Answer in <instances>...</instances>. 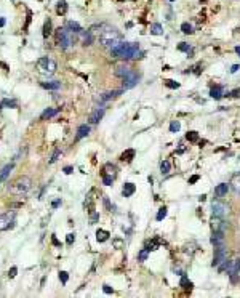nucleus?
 I'll list each match as a JSON object with an SVG mask.
<instances>
[{
  "label": "nucleus",
  "mask_w": 240,
  "mask_h": 298,
  "mask_svg": "<svg viewBox=\"0 0 240 298\" xmlns=\"http://www.w3.org/2000/svg\"><path fill=\"white\" fill-rule=\"evenodd\" d=\"M75 32H72L67 27H59L56 31V39H58V45L63 50H69L72 45L75 43Z\"/></svg>",
  "instance_id": "nucleus-4"
},
{
  "label": "nucleus",
  "mask_w": 240,
  "mask_h": 298,
  "mask_svg": "<svg viewBox=\"0 0 240 298\" xmlns=\"http://www.w3.org/2000/svg\"><path fill=\"white\" fill-rule=\"evenodd\" d=\"M15 168V164H8V165H5L2 170H0V181H5L8 176H10V173H12V170Z\"/></svg>",
  "instance_id": "nucleus-19"
},
{
  "label": "nucleus",
  "mask_w": 240,
  "mask_h": 298,
  "mask_svg": "<svg viewBox=\"0 0 240 298\" xmlns=\"http://www.w3.org/2000/svg\"><path fill=\"white\" fill-rule=\"evenodd\" d=\"M181 31L184 34H192V26L189 24V22H182V24H181Z\"/></svg>",
  "instance_id": "nucleus-36"
},
{
  "label": "nucleus",
  "mask_w": 240,
  "mask_h": 298,
  "mask_svg": "<svg viewBox=\"0 0 240 298\" xmlns=\"http://www.w3.org/2000/svg\"><path fill=\"white\" fill-rule=\"evenodd\" d=\"M50 34H51V21H45V26H43V37H48Z\"/></svg>",
  "instance_id": "nucleus-29"
},
{
  "label": "nucleus",
  "mask_w": 240,
  "mask_h": 298,
  "mask_svg": "<svg viewBox=\"0 0 240 298\" xmlns=\"http://www.w3.org/2000/svg\"><path fill=\"white\" fill-rule=\"evenodd\" d=\"M165 85L168 88H179V83L175 82V80H165Z\"/></svg>",
  "instance_id": "nucleus-41"
},
{
  "label": "nucleus",
  "mask_w": 240,
  "mask_h": 298,
  "mask_svg": "<svg viewBox=\"0 0 240 298\" xmlns=\"http://www.w3.org/2000/svg\"><path fill=\"white\" fill-rule=\"evenodd\" d=\"M66 10H67V7H66V0H61V2L58 3V8H56L58 15H64Z\"/></svg>",
  "instance_id": "nucleus-32"
},
{
  "label": "nucleus",
  "mask_w": 240,
  "mask_h": 298,
  "mask_svg": "<svg viewBox=\"0 0 240 298\" xmlns=\"http://www.w3.org/2000/svg\"><path fill=\"white\" fill-rule=\"evenodd\" d=\"M179 128H181V123L178 122V120H173L171 123H170V132H179Z\"/></svg>",
  "instance_id": "nucleus-34"
},
{
  "label": "nucleus",
  "mask_w": 240,
  "mask_h": 298,
  "mask_svg": "<svg viewBox=\"0 0 240 298\" xmlns=\"http://www.w3.org/2000/svg\"><path fill=\"white\" fill-rule=\"evenodd\" d=\"M99 220V213H96V212H93V210H90V223L91 224H94Z\"/></svg>",
  "instance_id": "nucleus-38"
},
{
  "label": "nucleus",
  "mask_w": 240,
  "mask_h": 298,
  "mask_svg": "<svg viewBox=\"0 0 240 298\" xmlns=\"http://www.w3.org/2000/svg\"><path fill=\"white\" fill-rule=\"evenodd\" d=\"M59 205H61V200H59V199H56V200L53 202V209H58Z\"/></svg>",
  "instance_id": "nucleus-47"
},
{
  "label": "nucleus",
  "mask_w": 240,
  "mask_h": 298,
  "mask_svg": "<svg viewBox=\"0 0 240 298\" xmlns=\"http://www.w3.org/2000/svg\"><path fill=\"white\" fill-rule=\"evenodd\" d=\"M98 40L99 43L106 48H110L112 50L114 47H117L120 42H122V34L117 27L110 26V24H101L98 26Z\"/></svg>",
  "instance_id": "nucleus-1"
},
{
  "label": "nucleus",
  "mask_w": 240,
  "mask_h": 298,
  "mask_svg": "<svg viewBox=\"0 0 240 298\" xmlns=\"http://www.w3.org/2000/svg\"><path fill=\"white\" fill-rule=\"evenodd\" d=\"M16 273H18V268H16V266H13V268L8 271V276H10V277H15V276H16Z\"/></svg>",
  "instance_id": "nucleus-44"
},
{
  "label": "nucleus",
  "mask_w": 240,
  "mask_h": 298,
  "mask_svg": "<svg viewBox=\"0 0 240 298\" xmlns=\"http://www.w3.org/2000/svg\"><path fill=\"white\" fill-rule=\"evenodd\" d=\"M115 75L117 77H122V79H123V77H127L128 74H130V72H131V67L130 66H127V64H119V66H117L115 67Z\"/></svg>",
  "instance_id": "nucleus-13"
},
{
  "label": "nucleus",
  "mask_w": 240,
  "mask_h": 298,
  "mask_svg": "<svg viewBox=\"0 0 240 298\" xmlns=\"http://www.w3.org/2000/svg\"><path fill=\"white\" fill-rule=\"evenodd\" d=\"M224 88H222L221 85H215L213 88L210 90V96L213 98V99H221L222 96H224Z\"/></svg>",
  "instance_id": "nucleus-15"
},
{
  "label": "nucleus",
  "mask_w": 240,
  "mask_h": 298,
  "mask_svg": "<svg viewBox=\"0 0 240 298\" xmlns=\"http://www.w3.org/2000/svg\"><path fill=\"white\" fill-rule=\"evenodd\" d=\"M135 191H136V186H135V184H133V183H127V184H123L122 194H123V197H130V196L135 194Z\"/></svg>",
  "instance_id": "nucleus-20"
},
{
  "label": "nucleus",
  "mask_w": 240,
  "mask_h": 298,
  "mask_svg": "<svg viewBox=\"0 0 240 298\" xmlns=\"http://www.w3.org/2000/svg\"><path fill=\"white\" fill-rule=\"evenodd\" d=\"M138 80H139V75L136 74V72H130L127 77H123V88L125 90H128V88H133L138 83Z\"/></svg>",
  "instance_id": "nucleus-10"
},
{
  "label": "nucleus",
  "mask_w": 240,
  "mask_h": 298,
  "mask_svg": "<svg viewBox=\"0 0 240 298\" xmlns=\"http://www.w3.org/2000/svg\"><path fill=\"white\" fill-rule=\"evenodd\" d=\"M186 139H187V141H191V143H195L199 139V133L197 132H189L186 135Z\"/></svg>",
  "instance_id": "nucleus-30"
},
{
  "label": "nucleus",
  "mask_w": 240,
  "mask_h": 298,
  "mask_svg": "<svg viewBox=\"0 0 240 298\" xmlns=\"http://www.w3.org/2000/svg\"><path fill=\"white\" fill-rule=\"evenodd\" d=\"M178 50H181V52L189 53V52H191V47H189L187 43H179V45H178Z\"/></svg>",
  "instance_id": "nucleus-42"
},
{
  "label": "nucleus",
  "mask_w": 240,
  "mask_h": 298,
  "mask_svg": "<svg viewBox=\"0 0 240 298\" xmlns=\"http://www.w3.org/2000/svg\"><path fill=\"white\" fill-rule=\"evenodd\" d=\"M122 93V90H115V92H107V93H104L101 98H99V101H107V99H110V98H115V96H119V95Z\"/></svg>",
  "instance_id": "nucleus-25"
},
{
  "label": "nucleus",
  "mask_w": 240,
  "mask_h": 298,
  "mask_svg": "<svg viewBox=\"0 0 240 298\" xmlns=\"http://www.w3.org/2000/svg\"><path fill=\"white\" fill-rule=\"evenodd\" d=\"M13 223H15V212L2 213V215H0V233L13 228Z\"/></svg>",
  "instance_id": "nucleus-7"
},
{
  "label": "nucleus",
  "mask_w": 240,
  "mask_h": 298,
  "mask_svg": "<svg viewBox=\"0 0 240 298\" xmlns=\"http://www.w3.org/2000/svg\"><path fill=\"white\" fill-rule=\"evenodd\" d=\"M59 279H61V282H63V284H67V280H69V274L66 273V271H61V273H59Z\"/></svg>",
  "instance_id": "nucleus-40"
},
{
  "label": "nucleus",
  "mask_w": 240,
  "mask_h": 298,
  "mask_svg": "<svg viewBox=\"0 0 240 298\" xmlns=\"http://www.w3.org/2000/svg\"><path fill=\"white\" fill-rule=\"evenodd\" d=\"M232 96L238 98V96H240V90H234V92H232Z\"/></svg>",
  "instance_id": "nucleus-49"
},
{
  "label": "nucleus",
  "mask_w": 240,
  "mask_h": 298,
  "mask_svg": "<svg viewBox=\"0 0 240 298\" xmlns=\"http://www.w3.org/2000/svg\"><path fill=\"white\" fill-rule=\"evenodd\" d=\"M3 26H5V19L0 18V27H3Z\"/></svg>",
  "instance_id": "nucleus-51"
},
{
  "label": "nucleus",
  "mask_w": 240,
  "mask_h": 298,
  "mask_svg": "<svg viewBox=\"0 0 240 298\" xmlns=\"http://www.w3.org/2000/svg\"><path fill=\"white\" fill-rule=\"evenodd\" d=\"M181 287H184L186 290L191 292V290H192V282H189L187 277H186V276H182V279H181Z\"/></svg>",
  "instance_id": "nucleus-31"
},
{
  "label": "nucleus",
  "mask_w": 240,
  "mask_h": 298,
  "mask_svg": "<svg viewBox=\"0 0 240 298\" xmlns=\"http://www.w3.org/2000/svg\"><path fill=\"white\" fill-rule=\"evenodd\" d=\"M66 27L67 29H71L72 32H75V34H82V27H80V24L79 22H75V21H67V24H66Z\"/></svg>",
  "instance_id": "nucleus-22"
},
{
  "label": "nucleus",
  "mask_w": 240,
  "mask_h": 298,
  "mask_svg": "<svg viewBox=\"0 0 240 298\" xmlns=\"http://www.w3.org/2000/svg\"><path fill=\"white\" fill-rule=\"evenodd\" d=\"M166 213H168L166 207H162V209L159 210V213H157V220H159V221H162V220H163V218L166 216Z\"/></svg>",
  "instance_id": "nucleus-37"
},
{
  "label": "nucleus",
  "mask_w": 240,
  "mask_h": 298,
  "mask_svg": "<svg viewBox=\"0 0 240 298\" xmlns=\"http://www.w3.org/2000/svg\"><path fill=\"white\" fill-rule=\"evenodd\" d=\"M59 154H61V151H59V149H54V151H53V154H51V157L48 159V162H50V164H54V162L58 160Z\"/></svg>",
  "instance_id": "nucleus-35"
},
{
  "label": "nucleus",
  "mask_w": 240,
  "mask_h": 298,
  "mask_svg": "<svg viewBox=\"0 0 240 298\" xmlns=\"http://www.w3.org/2000/svg\"><path fill=\"white\" fill-rule=\"evenodd\" d=\"M103 116H104V109H96L94 112H91L90 114V117H88V120H90V123H98L99 120L103 119Z\"/></svg>",
  "instance_id": "nucleus-18"
},
{
  "label": "nucleus",
  "mask_w": 240,
  "mask_h": 298,
  "mask_svg": "<svg viewBox=\"0 0 240 298\" xmlns=\"http://www.w3.org/2000/svg\"><path fill=\"white\" fill-rule=\"evenodd\" d=\"M147 253H149V250H147V249L141 250V252H139V255H138V260H139V261H144V260L147 258Z\"/></svg>",
  "instance_id": "nucleus-39"
},
{
  "label": "nucleus",
  "mask_w": 240,
  "mask_h": 298,
  "mask_svg": "<svg viewBox=\"0 0 240 298\" xmlns=\"http://www.w3.org/2000/svg\"><path fill=\"white\" fill-rule=\"evenodd\" d=\"M224 260H227V250L224 249V245H218L215 249V256H213V266H219Z\"/></svg>",
  "instance_id": "nucleus-9"
},
{
  "label": "nucleus",
  "mask_w": 240,
  "mask_h": 298,
  "mask_svg": "<svg viewBox=\"0 0 240 298\" xmlns=\"http://www.w3.org/2000/svg\"><path fill=\"white\" fill-rule=\"evenodd\" d=\"M88 133H90V125H87V123H83V125H80L79 128H77L75 141H80V139H82V138H85Z\"/></svg>",
  "instance_id": "nucleus-17"
},
{
  "label": "nucleus",
  "mask_w": 240,
  "mask_h": 298,
  "mask_svg": "<svg viewBox=\"0 0 240 298\" xmlns=\"http://www.w3.org/2000/svg\"><path fill=\"white\" fill-rule=\"evenodd\" d=\"M162 32H163V29H162V26L159 22L150 24V34H154V35H162Z\"/></svg>",
  "instance_id": "nucleus-27"
},
{
  "label": "nucleus",
  "mask_w": 240,
  "mask_h": 298,
  "mask_svg": "<svg viewBox=\"0 0 240 298\" xmlns=\"http://www.w3.org/2000/svg\"><path fill=\"white\" fill-rule=\"evenodd\" d=\"M197 179H199V175H194L191 179H189V183H191V184H194L195 181H197Z\"/></svg>",
  "instance_id": "nucleus-48"
},
{
  "label": "nucleus",
  "mask_w": 240,
  "mask_h": 298,
  "mask_svg": "<svg viewBox=\"0 0 240 298\" xmlns=\"http://www.w3.org/2000/svg\"><path fill=\"white\" fill-rule=\"evenodd\" d=\"M210 242L213 244L215 247H218V245H224V233H222V231H213Z\"/></svg>",
  "instance_id": "nucleus-11"
},
{
  "label": "nucleus",
  "mask_w": 240,
  "mask_h": 298,
  "mask_svg": "<svg viewBox=\"0 0 240 298\" xmlns=\"http://www.w3.org/2000/svg\"><path fill=\"white\" fill-rule=\"evenodd\" d=\"M211 209H213V216L222 218L229 213V205H226L224 202H221V200H215L213 204H211Z\"/></svg>",
  "instance_id": "nucleus-8"
},
{
  "label": "nucleus",
  "mask_w": 240,
  "mask_h": 298,
  "mask_svg": "<svg viewBox=\"0 0 240 298\" xmlns=\"http://www.w3.org/2000/svg\"><path fill=\"white\" fill-rule=\"evenodd\" d=\"M237 69H238V66H237V64H234V66L231 67V72H237Z\"/></svg>",
  "instance_id": "nucleus-50"
},
{
  "label": "nucleus",
  "mask_w": 240,
  "mask_h": 298,
  "mask_svg": "<svg viewBox=\"0 0 240 298\" xmlns=\"http://www.w3.org/2000/svg\"><path fill=\"white\" fill-rule=\"evenodd\" d=\"M229 188H231V186H229L227 183H219L215 188V196H216V197H224V196L229 193Z\"/></svg>",
  "instance_id": "nucleus-14"
},
{
  "label": "nucleus",
  "mask_w": 240,
  "mask_h": 298,
  "mask_svg": "<svg viewBox=\"0 0 240 298\" xmlns=\"http://www.w3.org/2000/svg\"><path fill=\"white\" fill-rule=\"evenodd\" d=\"M32 186V181L29 176H19L18 179H15L10 186V193L12 194H24L31 189Z\"/></svg>",
  "instance_id": "nucleus-5"
},
{
  "label": "nucleus",
  "mask_w": 240,
  "mask_h": 298,
  "mask_svg": "<svg viewBox=\"0 0 240 298\" xmlns=\"http://www.w3.org/2000/svg\"><path fill=\"white\" fill-rule=\"evenodd\" d=\"M110 52L115 58H122V59H135V58H141L144 55V52H139V45L135 42H120Z\"/></svg>",
  "instance_id": "nucleus-2"
},
{
  "label": "nucleus",
  "mask_w": 240,
  "mask_h": 298,
  "mask_svg": "<svg viewBox=\"0 0 240 298\" xmlns=\"http://www.w3.org/2000/svg\"><path fill=\"white\" fill-rule=\"evenodd\" d=\"M0 108H18V101L16 99H3Z\"/></svg>",
  "instance_id": "nucleus-26"
},
{
  "label": "nucleus",
  "mask_w": 240,
  "mask_h": 298,
  "mask_svg": "<svg viewBox=\"0 0 240 298\" xmlns=\"http://www.w3.org/2000/svg\"><path fill=\"white\" fill-rule=\"evenodd\" d=\"M229 186L232 188V191L235 193L237 196L240 194V173H235V175H232V179L231 183H229Z\"/></svg>",
  "instance_id": "nucleus-16"
},
{
  "label": "nucleus",
  "mask_w": 240,
  "mask_h": 298,
  "mask_svg": "<svg viewBox=\"0 0 240 298\" xmlns=\"http://www.w3.org/2000/svg\"><path fill=\"white\" fill-rule=\"evenodd\" d=\"M58 114V109H51V108H48V109H45L42 112V116H40V120H47V119H51V117H54Z\"/></svg>",
  "instance_id": "nucleus-21"
},
{
  "label": "nucleus",
  "mask_w": 240,
  "mask_h": 298,
  "mask_svg": "<svg viewBox=\"0 0 240 298\" xmlns=\"http://www.w3.org/2000/svg\"><path fill=\"white\" fill-rule=\"evenodd\" d=\"M35 69H37L38 74H42V75H53L58 69V64H56V61L53 58H50V56H42V58L37 59Z\"/></svg>",
  "instance_id": "nucleus-3"
},
{
  "label": "nucleus",
  "mask_w": 240,
  "mask_h": 298,
  "mask_svg": "<svg viewBox=\"0 0 240 298\" xmlns=\"http://www.w3.org/2000/svg\"><path fill=\"white\" fill-rule=\"evenodd\" d=\"M133 157H135V151H133V149H128V151H125V152L122 154V157H120V159H122V160H127V162H130V160L133 159Z\"/></svg>",
  "instance_id": "nucleus-28"
},
{
  "label": "nucleus",
  "mask_w": 240,
  "mask_h": 298,
  "mask_svg": "<svg viewBox=\"0 0 240 298\" xmlns=\"http://www.w3.org/2000/svg\"><path fill=\"white\" fill-rule=\"evenodd\" d=\"M42 87L47 90H59L61 88V82L53 80V82H42Z\"/></svg>",
  "instance_id": "nucleus-23"
},
{
  "label": "nucleus",
  "mask_w": 240,
  "mask_h": 298,
  "mask_svg": "<svg viewBox=\"0 0 240 298\" xmlns=\"http://www.w3.org/2000/svg\"><path fill=\"white\" fill-rule=\"evenodd\" d=\"M160 172L163 173V175H166V173L170 172V162H168V160H163V162H162V165H160Z\"/></svg>",
  "instance_id": "nucleus-33"
},
{
  "label": "nucleus",
  "mask_w": 240,
  "mask_h": 298,
  "mask_svg": "<svg viewBox=\"0 0 240 298\" xmlns=\"http://www.w3.org/2000/svg\"><path fill=\"white\" fill-rule=\"evenodd\" d=\"M74 240H75V234H72V233L67 234V239H66V242L71 245V244H74Z\"/></svg>",
  "instance_id": "nucleus-43"
},
{
  "label": "nucleus",
  "mask_w": 240,
  "mask_h": 298,
  "mask_svg": "<svg viewBox=\"0 0 240 298\" xmlns=\"http://www.w3.org/2000/svg\"><path fill=\"white\" fill-rule=\"evenodd\" d=\"M211 228H213V231H222V233H224L226 223H224V220H222V218L213 216V220H211Z\"/></svg>",
  "instance_id": "nucleus-12"
},
{
  "label": "nucleus",
  "mask_w": 240,
  "mask_h": 298,
  "mask_svg": "<svg viewBox=\"0 0 240 298\" xmlns=\"http://www.w3.org/2000/svg\"><path fill=\"white\" fill-rule=\"evenodd\" d=\"M101 176H103V183L106 184V186H110L112 181L115 179V176H117V167L112 165V164H106L104 168H103Z\"/></svg>",
  "instance_id": "nucleus-6"
},
{
  "label": "nucleus",
  "mask_w": 240,
  "mask_h": 298,
  "mask_svg": "<svg viewBox=\"0 0 240 298\" xmlns=\"http://www.w3.org/2000/svg\"><path fill=\"white\" fill-rule=\"evenodd\" d=\"M103 290L106 292V293H112V292H114V290H112V289H110V287H109V285H107V284H106V285H103Z\"/></svg>",
  "instance_id": "nucleus-45"
},
{
  "label": "nucleus",
  "mask_w": 240,
  "mask_h": 298,
  "mask_svg": "<svg viewBox=\"0 0 240 298\" xmlns=\"http://www.w3.org/2000/svg\"><path fill=\"white\" fill-rule=\"evenodd\" d=\"M109 239V233L104 231V229H98L96 231V240L98 242H106Z\"/></svg>",
  "instance_id": "nucleus-24"
},
{
  "label": "nucleus",
  "mask_w": 240,
  "mask_h": 298,
  "mask_svg": "<svg viewBox=\"0 0 240 298\" xmlns=\"http://www.w3.org/2000/svg\"><path fill=\"white\" fill-rule=\"evenodd\" d=\"M235 52H237V55L240 56V47H235Z\"/></svg>",
  "instance_id": "nucleus-52"
},
{
  "label": "nucleus",
  "mask_w": 240,
  "mask_h": 298,
  "mask_svg": "<svg viewBox=\"0 0 240 298\" xmlns=\"http://www.w3.org/2000/svg\"><path fill=\"white\" fill-rule=\"evenodd\" d=\"M168 2H173V0H168Z\"/></svg>",
  "instance_id": "nucleus-53"
},
{
  "label": "nucleus",
  "mask_w": 240,
  "mask_h": 298,
  "mask_svg": "<svg viewBox=\"0 0 240 298\" xmlns=\"http://www.w3.org/2000/svg\"><path fill=\"white\" fill-rule=\"evenodd\" d=\"M72 170H74L72 167H64V173H66V175H69V173H72Z\"/></svg>",
  "instance_id": "nucleus-46"
}]
</instances>
